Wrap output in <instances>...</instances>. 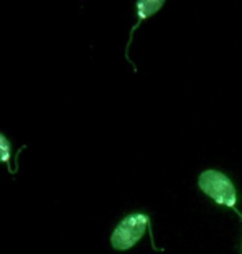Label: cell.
I'll return each instance as SVG.
<instances>
[{
    "label": "cell",
    "instance_id": "4",
    "mask_svg": "<svg viewBox=\"0 0 242 254\" xmlns=\"http://www.w3.org/2000/svg\"><path fill=\"white\" fill-rule=\"evenodd\" d=\"M0 164H5L10 174H15L12 169V142L2 132H0Z\"/></svg>",
    "mask_w": 242,
    "mask_h": 254
},
{
    "label": "cell",
    "instance_id": "2",
    "mask_svg": "<svg viewBox=\"0 0 242 254\" xmlns=\"http://www.w3.org/2000/svg\"><path fill=\"white\" fill-rule=\"evenodd\" d=\"M147 230L150 233L152 245L155 248L150 216L147 213H130V215L125 216L112 231V235H110V246H112L115 251H127L142 240V236L145 235ZM155 250H157V248H155Z\"/></svg>",
    "mask_w": 242,
    "mask_h": 254
},
{
    "label": "cell",
    "instance_id": "1",
    "mask_svg": "<svg viewBox=\"0 0 242 254\" xmlns=\"http://www.w3.org/2000/svg\"><path fill=\"white\" fill-rule=\"evenodd\" d=\"M198 187L214 203L236 211V215L241 216L242 220L241 211L238 210V193H236V187L228 175L213 169L204 170L198 177Z\"/></svg>",
    "mask_w": 242,
    "mask_h": 254
},
{
    "label": "cell",
    "instance_id": "3",
    "mask_svg": "<svg viewBox=\"0 0 242 254\" xmlns=\"http://www.w3.org/2000/svg\"><path fill=\"white\" fill-rule=\"evenodd\" d=\"M165 5V0H140V2L135 3V10H137V17L139 20L135 22V25L132 27V30H130V35H129V42H127V47H125V58L130 62L129 58V48H130V43H132L134 40V33L135 30H137L140 25H142L144 20H147L148 17H152V15H155L158 12V10ZM130 64L134 66V71H137V68H135V64L130 62Z\"/></svg>",
    "mask_w": 242,
    "mask_h": 254
}]
</instances>
